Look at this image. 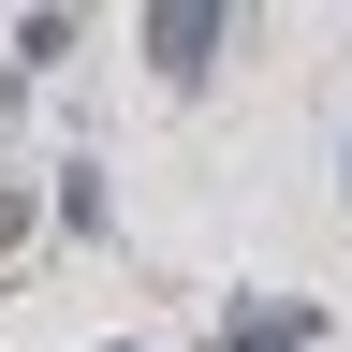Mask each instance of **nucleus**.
Here are the masks:
<instances>
[{
	"mask_svg": "<svg viewBox=\"0 0 352 352\" xmlns=\"http://www.w3.org/2000/svg\"><path fill=\"white\" fill-rule=\"evenodd\" d=\"M147 44H162V74H206V44H220V15H206V0H162V15H147Z\"/></svg>",
	"mask_w": 352,
	"mask_h": 352,
	"instance_id": "1",
	"label": "nucleus"
}]
</instances>
